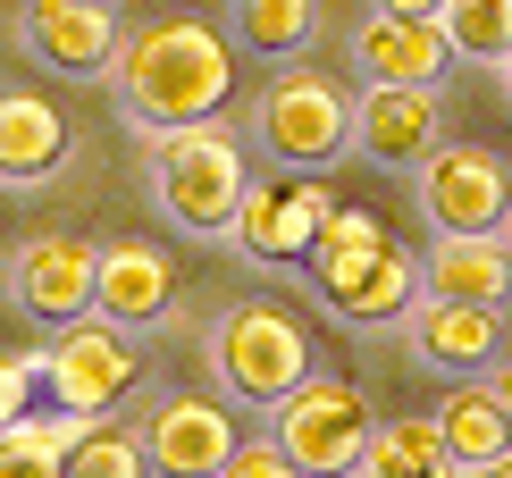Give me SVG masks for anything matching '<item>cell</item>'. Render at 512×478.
Here are the masks:
<instances>
[{
    "mask_svg": "<svg viewBox=\"0 0 512 478\" xmlns=\"http://www.w3.org/2000/svg\"><path fill=\"white\" fill-rule=\"evenodd\" d=\"M110 84H118V118L135 135H177V126L227 118V101H236V42L210 17H152V26L126 34Z\"/></svg>",
    "mask_w": 512,
    "mask_h": 478,
    "instance_id": "obj_1",
    "label": "cell"
},
{
    "mask_svg": "<svg viewBox=\"0 0 512 478\" xmlns=\"http://www.w3.org/2000/svg\"><path fill=\"white\" fill-rule=\"evenodd\" d=\"M303 286L328 302L345 328H403V311L429 294V277H420V260L403 252L370 210H336L328 235H319V252L303 260Z\"/></svg>",
    "mask_w": 512,
    "mask_h": 478,
    "instance_id": "obj_2",
    "label": "cell"
},
{
    "mask_svg": "<svg viewBox=\"0 0 512 478\" xmlns=\"http://www.w3.org/2000/svg\"><path fill=\"white\" fill-rule=\"evenodd\" d=\"M143 151H152V202H160V219L185 227V235H202V244H227L244 193H252L236 126L202 118V126H177V135H143Z\"/></svg>",
    "mask_w": 512,
    "mask_h": 478,
    "instance_id": "obj_3",
    "label": "cell"
},
{
    "mask_svg": "<svg viewBox=\"0 0 512 478\" xmlns=\"http://www.w3.org/2000/svg\"><path fill=\"white\" fill-rule=\"evenodd\" d=\"M202 361H210V378H219L227 403L277 411L311 378V336H303V319L277 311V302H227V311L210 319V336H202Z\"/></svg>",
    "mask_w": 512,
    "mask_h": 478,
    "instance_id": "obj_4",
    "label": "cell"
},
{
    "mask_svg": "<svg viewBox=\"0 0 512 478\" xmlns=\"http://www.w3.org/2000/svg\"><path fill=\"white\" fill-rule=\"evenodd\" d=\"M252 135L277 168H294V177H328L336 160L353 151V93L336 76L319 68H277L261 84V101H252Z\"/></svg>",
    "mask_w": 512,
    "mask_h": 478,
    "instance_id": "obj_5",
    "label": "cell"
},
{
    "mask_svg": "<svg viewBox=\"0 0 512 478\" xmlns=\"http://www.w3.org/2000/svg\"><path fill=\"white\" fill-rule=\"evenodd\" d=\"M269 437L294 453V470H303V478H361L370 437H378V411H370V395H361L353 378L311 369V378L269 411Z\"/></svg>",
    "mask_w": 512,
    "mask_h": 478,
    "instance_id": "obj_6",
    "label": "cell"
},
{
    "mask_svg": "<svg viewBox=\"0 0 512 478\" xmlns=\"http://www.w3.org/2000/svg\"><path fill=\"white\" fill-rule=\"evenodd\" d=\"M42 386H51L59 411H84V420H110V411L135 395L143 378V353H135V328H118V319H68V328H51L42 344Z\"/></svg>",
    "mask_w": 512,
    "mask_h": 478,
    "instance_id": "obj_7",
    "label": "cell"
},
{
    "mask_svg": "<svg viewBox=\"0 0 512 478\" xmlns=\"http://www.w3.org/2000/svg\"><path fill=\"white\" fill-rule=\"evenodd\" d=\"M412 202L429 235H504L512 219V160L487 143H437L429 168H412Z\"/></svg>",
    "mask_w": 512,
    "mask_h": 478,
    "instance_id": "obj_8",
    "label": "cell"
},
{
    "mask_svg": "<svg viewBox=\"0 0 512 478\" xmlns=\"http://www.w3.org/2000/svg\"><path fill=\"white\" fill-rule=\"evenodd\" d=\"M336 210H345V202H328V185H319V177L277 168V177H252L227 244H236L244 260H261V269H303V260L319 252V235H328Z\"/></svg>",
    "mask_w": 512,
    "mask_h": 478,
    "instance_id": "obj_9",
    "label": "cell"
},
{
    "mask_svg": "<svg viewBox=\"0 0 512 478\" xmlns=\"http://www.w3.org/2000/svg\"><path fill=\"white\" fill-rule=\"evenodd\" d=\"M9 294H17L26 319H42V328L93 319V302H101V252L76 244V235H26V244L9 252Z\"/></svg>",
    "mask_w": 512,
    "mask_h": 478,
    "instance_id": "obj_10",
    "label": "cell"
},
{
    "mask_svg": "<svg viewBox=\"0 0 512 478\" xmlns=\"http://www.w3.org/2000/svg\"><path fill=\"white\" fill-rule=\"evenodd\" d=\"M236 411H227V395H160L152 411H143V453H152L160 478H219L227 462H236Z\"/></svg>",
    "mask_w": 512,
    "mask_h": 478,
    "instance_id": "obj_11",
    "label": "cell"
},
{
    "mask_svg": "<svg viewBox=\"0 0 512 478\" xmlns=\"http://www.w3.org/2000/svg\"><path fill=\"white\" fill-rule=\"evenodd\" d=\"M445 143L437 84H361L353 93V151L378 168H429Z\"/></svg>",
    "mask_w": 512,
    "mask_h": 478,
    "instance_id": "obj_12",
    "label": "cell"
},
{
    "mask_svg": "<svg viewBox=\"0 0 512 478\" xmlns=\"http://www.w3.org/2000/svg\"><path fill=\"white\" fill-rule=\"evenodd\" d=\"M403 344H412V361L437 369V378H487V369L504 361V311L420 294L412 311H403Z\"/></svg>",
    "mask_w": 512,
    "mask_h": 478,
    "instance_id": "obj_13",
    "label": "cell"
},
{
    "mask_svg": "<svg viewBox=\"0 0 512 478\" xmlns=\"http://www.w3.org/2000/svg\"><path fill=\"white\" fill-rule=\"evenodd\" d=\"M17 34H26V51H34L51 76H110L118 51H126L110 0H26Z\"/></svg>",
    "mask_w": 512,
    "mask_h": 478,
    "instance_id": "obj_14",
    "label": "cell"
},
{
    "mask_svg": "<svg viewBox=\"0 0 512 478\" xmlns=\"http://www.w3.org/2000/svg\"><path fill=\"white\" fill-rule=\"evenodd\" d=\"M454 68V42H445L437 17H395V9H370L353 26V76L361 84H437Z\"/></svg>",
    "mask_w": 512,
    "mask_h": 478,
    "instance_id": "obj_15",
    "label": "cell"
},
{
    "mask_svg": "<svg viewBox=\"0 0 512 478\" xmlns=\"http://www.w3.org/2000/svg\"><path fill=\"white\" fill-rule=\"evenodd\" d=\"M168 302H177V269H168L160 244H135V235H118V244H101V319H118V328H160Z\"/></svg>",
    "mask_w": 512,
    "mask_h": 478,
    "instance_id": "obj_16",
    "label": "cell"
},
{
    "mask_svg": "<svg viewBox=\"0 0 512 478\" xmlns=\"http://www.w3.org/2000/svg\"><path fill=\"white\" fill-rule=\"evenodd\" d=\"M68 168V118L26 84H0V185H42Z\"/></svg>",
    "mask_w": 512,
    "mask_h": 478,
    "instance_id": "obj_17",
    "label": "cell"
},
{
    "mask_svg": "<svg viewBox=\"0 0 512 478\" xmlns=\"http://www.w3.org/2000/svg\"><path fill=\"white\" fill-rule=\"evenodd\" d=\"M420 277H429V294H445V302H487V311H504L512 302V244L504 235H429Z\"/></svg>",
    "mask_w": 512,
    "mask_h": 478,
    "instance_id": "obj_18",
    "label": "cell"
},
{
    "mask_svg": "<svg viewBox=\"0 0 512 478\" xmlns=\"http://www.w3.org/2000/svg\"><path fill=\"white\" fill-rule=\"evenodd\" d=\"M429 420L445 428V445H454L462 470H479V462H496V453H512V420H504V403L487 395V378H454V395H445Z\"/></svg>",
    "mask_w": 512,
    "mask_h": 478,
    "instance_id": "obj_19",
    "label": "cell"
},
{
    "mask_svg": "<svg viewBox=\"0 0 512 478\" xmlns=\"http://www.w3.org/2000/svg\"><path fill=\"white\" fill-rule=\"evenodd\" d=\"M84 428H93L84 411H26L17 428H0V478H68Z\"/></svg>",
    "mask_w": 512,
    "mask_h": 478,
    "instance_id": "obj_20",
    "label": "cell"
},
{
    "mask_svg": "<svg viewBox=\"0 0 512 478\" xmlns=\"http://www.w3.org/2000/svg\"><path fill=\"white\" fill-rule=\"evenodd\" d=\"M361 478H462V462H454L437 420H378Z\"/></svg>",
    "mask_w": 512,
    "mask_h": 478,
    "instance_id": "obj_21",
    "label": "cell"
},
{
    "mask_svg": "<svg viewBox=\"0 0 512 478\" xmlns=\"http://www.w3.org/2000/svg\"><path fill=\"white\" fill-rule=\"evenodd\" d=\"M319 34V0H236V42L252 59H294Z\"/></svg>",
    "mask_w": 512,
    "mask_h": 478,
    "instance_id": "obj_22",
    "label": "cell"
},
{
    "mask_svg": "<svg viewBox=\"0 0 512 478\" xmlns=\"http://www.w3.org/2000/svg\"><path fill=\"white\" fill-rule=\"evenodd\" d=\"M437 26H445V42H454V59L504 68V51H512V0H445Z\"/></svg>",
    "mask_w": 512,
    "mask_h": 478,
    "instance_id": "obj_23",
    "label": "cell"
},
{
    "mask_svg": "<svg viewBox=\"0 0 512 478\" xmlns=\"http://www.w3.org/2000/svg\"><path fill=\"white\" fill-rule=\"evenodd\" d=\"M68 478H160V470H152V453H143V428L93 420L76 437V453H68Z\"/></svg>",
    "mask_w": 512,
    "mask_h": 478,
    "instance_id": "obj_24",
    "label": "cell"
},
{
    "mask_svg": "<svg viewBox=\"0 0 512 478\" xmlns=\"http://www.w3.org/2000/svg\"><path fill=\"white\" fill-rule=\"evenodd\" d=\"M34 386H42V361L34 353H0V428H17L34 411Z\"/></svg>",
    "mask_w": 512,
    "mask_h": 478,
    "instance_id": "obj_25",
    "label": "cell"
},
{
    "mask_svg": "<svg viewBox=\"0 0 512 478\" xmlns=\"http://www.w3.org/2000/svg\"><path fill=\"white\" fill-rule=\"evenodd\" d=\"M219 478H303V470H294V453L277 445V437H244V445H236V462H227Z\"/></svg>",
    "mask_w": 512,
    "mask_h": 478,
    "instance_id": "obj_26",
    "label": "cell"
},
{
    "mask_svg": "<svg viewBox=\"0 0 512 478\" xmlns=\"http://www.w3.org/2000/svg\"><path fill=\"white\" fill-rule=\"evenodd\" d=\"M487 395H496V403H504V420H512V353H504L496 369H487Z\"/></svg>",
    "mask_w": 512,
    "mask_h": 478,
    "instance_id": "obj_27",
    "label": "cell"
},
{
    "mask_svg": "<svg viewBox=\"0 0 512 478\" xmlns=\"http://www.w3.org/2000/svg\"><path fill=\"white\" fill-rule=\"evenodd\" d=\"M370 9H395V17H437L445 0H370Z\"/></svg>",
    "mask_w": 512,
    "mask_h": 478,
    "instance_id": "obj_28",
    "label": "cell"
},
{
    "mask_svg": "<svg viewBox=\"0 0 512 478\" xmlns=\"http://www.w3.org/2000/svg\"><path fill=\"white\" fill-rule=\"evenodd\" d=\"M462 478H512V453H496V462H479V470H462Z\"/></svg>",
    "mask_w": 512,
    "mask_h": 478,
    "instance_id": "obj_29",
    "label": "cell"
},
{
    "mask_svg": "<svg viewBox=\"0 0 512 478\" xmlns=\"http://www.w3.org/2000/svg\"><path fill=\"white\" fill-rule=\"evenodd\" d=\"M496 76H504V93H512V51H504V68H496Z\"/></svg>",
    "mask_w": 512,
    "mask_h": 478,
    "instance_id": "obj_30",
    "label": "cell"
},
{
    "mask_svg": "<svg viewBox=\"0 0 512 478\" xmlns=\"http://www.w3.org/2000/svg\"><path fill=\"white\" fill-rule=\"evenodd\" d=\"M504 244H512V219H504Z\"/></svg>",
    "mask_w": 512,
    "mask_h": 478,
    "instance_id": "obj_31",
    "label": "cell"
}]
</instances>
